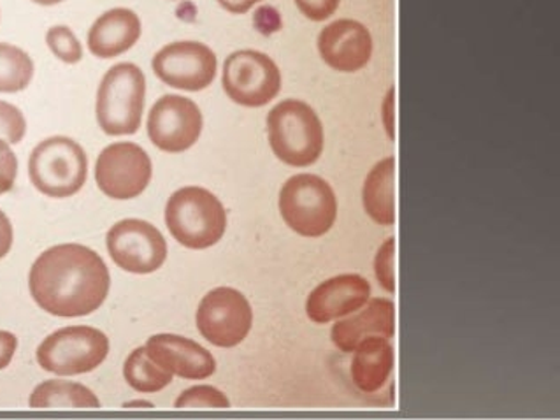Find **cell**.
I'll return each mask as SVG.
<instances>
[{
  "mask_svg": "<svg viewBox=\"0 0 560 420\" xmlns=\"http://www.w3.org/2000/svg\"><path fill=\"white\" fill-rule=\"evenodd\" d=\"M298 10L312 22L329 20L341 5V0H294Z\"/></svg>",
  "mask_w": 560,
  "mask_h": 420,
  "instance_id": "29",
  "label": "cell"
},
{
  "mask_svg": "<svg viewBox=\"0 0 560 420\" xmlns=\"http://www.w3.org/2000/svg\"><path fill=\"white\" fill-rule=\"evenodd\" d=\"M34 60L27 51L10 43H0V92L16 94L31 85Z\"/></svg>",
  "mask_w": 560,
  "mask_h": 420,
  "instance_id": "23",
  "label": "cell"
},
{
  "mask_svg": "<svg viewBox=\"0 0 560 420\" xmlns=\"http://www.w3.org/2000/svg\"><path fill=\"white\" fill-rule=\"evenodd\" d=\"M133 407L153 408V405H152V402H147V401L125 402V408H133Z\"/></svg>",
  "mask_w": 560,
  "mask_h": 420,
  "instance_id": "35",
  "label": "cell"
},
{
  "mask_svg": "<svg viewBox=\"0 0 560 420\" xmlns=\"http://www.w3.org/2000/svg\"><path fill=\"white\" fill-rule=\"evenodd\" d=\"M222 85L232 103L262 108L280 94L281 71L269 55L240 49L223 63Z\"/></svg>",
  "mask_w": 560,
  "mask_h": 420,
  "instance_id": "8",
  "label": "cell"
},
{
  "mask_svg": "<svg viewBox=\"0 0 560 420\" xmlns=\"http://www.w3.org/2000/svg\"><path fill=\"white\" fill-rule=\"evenodd\" d=\"M374 277L385 291L396 292V240L388 237L374 257Z\"/></svg>",
  "mask_w": 560,
  "mask_h": 420,
  "instance_id": "26",
  "label": "cell"
},
{
  "mask_svg": "<svg viewBox=\"0 0 560 420\" xmlns=\"http://www.w3.org/2000/svg\"><path fill=\"white\" fill-rule=\"evenodd\" d=\"M252 326L254 310L245 295L232 287L208 292L197 308V329L202 338L220 349L243 343Z\"/></svg>",
  "mask_w": 560,
  "mask_h": 420,
  "instance_id": "9",
  "label": "cell"
},
{
  "mask_svg": "<svg viewBox=\"0 0 560 420\" xmlns=\"http://www.w3.org/2000/svg\"><path fill=\"white\" fill-rule=\"evenodd\" d=\"M383 127L387 130L390 141H396V89H388L382 104Z\"/></svg>",
  "mask_w": 560,
  "mask_h": 420,
  "instance_id": "31",
  "label": "cell"
},
{
  "mask_svg": "<svg viewBox=\"0 0 560 420\" xmlns=\"http://www.w3.org/2000/svg\"><path fill=\"white\" fill-rule=\"evenodd\" d=\"M27 135V120L13 104L0 101V139H5L10 144L22 143Z\"/></svg>",
  "mask_w": 560,
  "mask_h": 420,
  "instance_id": "27",
  "label": "cell"
},
{
  "mask_svg": "<svg viewBox=\"0 0 560 420\" xmlns=\"http://www.w3.org/2000/svg\"><path fill=\"white\" fill-rule=\"evenodd\" d=\"M371 298V285L361 275H339L316 287L306 301L315 324H329L361 310Z\"/></svg>",
  "mask_w": 560,
  "mask_h": 420,
  "instance_id": "15",
  "label": "cell"
},
{
  "mask_svg": "<svg viewBox=\"0 0 560 420\" xmlns=\"http://www.w3.org/2000/svg\"><path fill=\"white\" fill-rule=\"evenodd\" d=\"M19 349V338L10 331H0V370H5Z\"/></svg>",
  "mask_w": 560,
  "mask_h": 420,
  "instance_id": "32",
  "label": "cell"
},
{
  "mask_svg": "<svg viewBox=\"0 0 560 420\" xmlns=\"http://www.w3.org/2000/svg\"><path fill=\"white\" fill-rule=\"evenodd\" d=\"M396 335V306L387 298H373L348 317L334 324L330 338L341 352L352 353L357 345L370 336L394 338Z\"/></svg>",
  "mask_w": 560,
  "mask_h": 420,
  "instance_id": "17",
  "label": "cell"
},
{
  "mask_svg": "<svg viewBox=\"0 0 560 420\" xmlns=\"http://www.w3.org/2000/svg\"><path fill=\"white\" fill-rule=\"evenodd\" d=\"M28 176L40 194L66 199L80 192L86 184L89 156L74 139L54 136L32 150Z\"/></svg>",
  "mask_w": 560,
  "mask_h": 420,
  "instance_id": "5",
  "label": "cell"
},
{
  "mask_svg": "<svg viewBox=\"0 0 560 420\" xmlns=\"http://www.w3.org/2000/svg\"><path fill=\"white\" fill-rule=\"evenodd\" d=\"M318 54L330 69L359 72L373 57V36L364 23L341 19L329 23L318 34Z\"/></svg>",
  "mask_w": 560,
  "mask_h": 420,
  "instance_id": "14",
  "label": "cell"
},
{
  "mask_svg": "<svg viewBox=\"0 0 560 420\" xmlns=\"http://www.w3.org/2000/svg\"><path fill=\"white\" fill-rule=\"evenodd\" d=\"M362 205L373 222L385 228L396 224V159L385 156L368 173Z\"/></svg>",
  "mask_w": 560,
  "mask_h": 420,
  "instance_id": "20",
  "label": "cell"
},
{
  "mask_svg": "<svg viewBox=\"0 0 560 420\" xmlns=\"http://www.w3.org/2000/svg\"><path fill=\"white\" fill-rule=\"evenodd\" d=\"M13 246V225L4 211L0 210V259L10 254Z\"/></svg>",
  "mask_w": 560,
  "mask_h": 420,
  "instance_id": "33",
  "label": "cell"
},
{
  "mask_svg": "<svg viewBox=\"0 0 560 420\" xmlns=\"http://www.w3.org/2000/svg\"><path fill=\"white\" fill-rule=\"evenodd\" d=\"M19 176V159L5 139H0V196L13 190Z\"/></svg>",
  "mask_w": 560,
  "mask_h": 420,
  "instance_id": "28",
  "label": "cell"
},
{
  "mask_svg": "<svg viewBox=\"0 0 560 420\" xmlns=\"http://www.w3.org/2000/svg\"><path fill=\"white\" fill-rule=\"evenodd\" d=\"M124 375L127 384L138 393H159L173 382V373L159 366L147 347H139L125 361Z\"/></svg>",
  "mask_w": 560,
  "mask_h": 420,
  "instance_id": "22",
  "label": "cell"
},
{
  "mask_svg": "<svg viewBox=\"0 0 560 420\" xmlns=\"http://www.w3.org/2000/svg\"><path fill=\"white\" fill-rule=\"evenodd\" d=\"M254 22L258 32H262L266 36L275 34V32H278L281 28L280 13H278L275 8H271V5H262V8H258L257 13H255L254 16Z\"/></svg>",
  "mask_w": 560,
  "mask_h": 420,
  "instance_id": "30",
  "label": "cell"
},
{
  "mask_svg": "<svg viewBox=\"0 0 560 420\" xmlns=\"http://www.w3.org/2000/svg\"><path fill=\"white\" fill-rule=\"evenodd\" d=\"M46 45L58 60L66 63H78L83 59V46L77 34L67 25H55L46 32Z\"/></svg>",
  "mask_w": 560,
  "mask_h": 420,
  "instance_id": "24",
  "label": "cell"
},
{
  "mask_svg": "<svg viewBox=\"0 0 560 420\" xmlns=\"http://www.w3.org/2000/svg\"><path fill=\"white\" fill-rule=\"evenodd\" d=\"M28 402H31V408H36V410H58V408L97 410L101 408V401L89 387L67 381L43 382L34 389Z\"/></svg>",
  "mask_w": 560,
  "mask_h": 420,
  "instance_id": "21",
  "label": "cell"
},
{
  "mask_svg": "<svg viewBox=\"0 0 560 420\" xmlns=\"http://www.w3.org/2000/svg\"><path fill=\"white\" fill-rule=\"evenodd\" d=\"M280 213L294 233L322 237L338 219V197L329 182L310 173L287 179L280 192Z\"/></svg>",
  "mask_w": 560,
  "mask_h": 420,
  "instance_id": "6",
  "label": "cell"
},
{
  "mask_svg": "<svg viewBox=\"0 0 560 420\" xmlns=\"http://www.w3.org/2000/svg\"><path fill=\"white\" fill-rule=\"evenodd\" d=\"M272 153L290 167H310L325 147L324 126L315 109L299 98L276 104L267 115Z\"/></svg>",
  "mask_w": 560,
  "mask_h": 420,
  "instance_id": "2",
  "label": "cell"
},
{
  "mask_svg": "<svg viewBox=\"0 0 560 420\" xmlns=\"http://www.w3.org/2000/svg\"><path fill=\"white\" fill-rule=\"evenodd\" d=\"M150 358L173 375L205 381L217 372V361L205 347L178 335L152 336L147 343Z\"/></svg>",
  "mask_w": 560,
  "mask_h": 420,
  "instance_id": "16",
  "label": "cell"
},
{
  "mask_svg": "<svg viewBox=\"0 0 560 420\" xmlns=\"http://www.w3.org/2000/svg\"><path fill=\"white\" fill-rule=\"evenodd\" d=\"M394 370V347L382 336H370L353 350L352 381L357 389L373 394L382 389Z\"/></svg>",
  "mask_w": 560,
  "mask_h": 420,
  "instance_id": "19",
  "label": "cell"
},
{
  "mask_svg": "<svg viewBox=\"0 0 560 420\" xmlns=\"http://www.w3.org/2000/svg\"><path fill=\"white\" fill-rule=\"evenodd\" d=\"M148 138L165 153H183L199 141L205 118L191 98L164 95L148 115Z\"/></svg>",
  "mask_w": 560,
  "mask_h": 420,
  "instance_id": "13",
  "label": "cell"
},
{
  "mask_svg": "<svg viewBox=\"0 0 560 420\" xmlns=\"http://www.w3.org/2000/svg\"><path fill=\"white\" fill-rule=\"evenodd\" d=\"M176 408H231V401L222 390L211 385H197L176 399Z\"/></svg>",
  "mask_w": 560,
  "mask_h": 420,
  "instance_id": "25",
  "label": "cell"
},
{
  "mask_svg": "<svg viewBox=\"0 0 560 420\" xmlns=\"http://www.w3.org/2000/svg\"><path fill=\"white\" fill-rule=\"evenodd\" d=\"M165 224L174 240L190 250L217 245L228 229V211L202 187H183L165 206Z\"/></svg>",
  "mask_w": 560,
  "mask_h": 420,
  "instance_id": "3",
  "label": "cell"
},
{
  "mask_svg": "<svg viewBox=\"0 0 560 420\" xmlns=\"http://www.w3.org/2000/svg\"><path fill=\"white\" fill-rule=\"evenodd\" d=\"M109 269L89 246L67 243L37 257L28 275L32 298L55 317H85L103 306L109 292Z\"/></svg>",
  "mask_w": 560,
  "mask_h": 420,
  "instance_id": "1",
  "label": "cell"
},
{
  "mask_svg": "<svg viewBox=\"0 0 560 420\" xmlns=\"http://www.w3.org/2000/svg\"><path fill=\"white\" fill-rule=\"evenodd\" d=\"M223 10L231 14H246L254 10L255 5L260 4L262 0H217Z\"/></svg>",
  "mask_w": 560,
  "mask_h": 420,
  "instance_id": "34",
  "label": "cell"
},
{
  "mask_svg": "<svg viewBox=\"0 0 560 420\" xmlns=\"http://www.w3.org/2000/svg\"><path fill=\"white\" fill-rule=\"evenodd\" d=\"M106 243L115 265L129 273H153L167 257V243L161 231L144 220H121L109 229Z\"/></svg>",
  "mask_w": 560,
  "mask_h": 420,
  "instance_id": "11",
  "label": "cell"
},
{
  "mask_svg": "<svg viewBox=\"0 0 560 420\" xmlns=\"http://www.w3.org/2000/svg\"><path fill=\"white\" fill-rule=\"evenodd\" d=\"M147 78L136 63L121 62L104 74L97 92L98 127L107 136H130L143 121Z\"/></svg>",
  "mask_w": 560,
  "mask_h": 420,
  "instance_id": "4",
  "label": "cell"
},
{
  "mask_svg": "<svg viewBox=\"0 0 560 420\" xmlns=\"http://www.w3.org/2000/svg\"><path fill=\"white\" fill-rule=\"evenodd\" d=\"M109 340L103 331L90 326L63 327L49 335L37 349V362L45 372L58 376L94 372L106 361Z\"/></svg>",
  "mask_w": 560,
  "mask_h": 420,
  "instance_id": "7",
  "label": "cell"
},
{
  "mask_svg": "<svg viewBox=\"0 0 560 420\" xmlns=\"http://www.w3.org/2000/svg\"><path fill=\"white\" fill-rule=\"evenodd\" d=\"M143 32L138 14L127 8L106 11L89 31L90 54L97 59H115L127 54Z\"/></svg>",
  "mask_w": 560,
  "mask_h": 420,
  "instance_id": "18",
  "label": "cell"
},
{
  "mask_svg": "<svg viewBox=\"0 0 560 420\" xmlns=\"http://www.w3.org/2000/svg\"><path fill=\"white\" fill-rule=\"evenodd\" d=\"M152 159L143 148L130 141L104 148L95 164L98 188L116 201L141 196L152 182Z\"/></svg>",
  "mask_w": 560,
  "mask_h": 420,
  "instance_id": "10",
  "label": "cell"
},
{
  "mask_svg": "<svg viewBox=\"0 0 560 420\" xmlns=\"http://www.w3.org/2000/svg\"><path fill=\"white\" fill-rule=\"evenodd\" d=\"M153 72L173 89L200 92L217 78L219 60L213 49L197 40H176L153 57Z\"/></svg>",
  "mask_w": 560,
  "mask_h": 420,
  "instance_id": "12",
  "label": "cell"
},
{
  "mask_svg": "<svg viewBox=\"0 0 560 420\" xmlns=\"http://www.w3.org/2000/svg\"><path fill=\"white\" fill-rule=\"evenodd\" d=\"M32 2L39 5H57L63 2V0H32Z\"/></svg>",
  "mask_w": 560,
  "mask_h": 420,
  "instance_id": "36",
  "label": "cell"
}]
</instances>
